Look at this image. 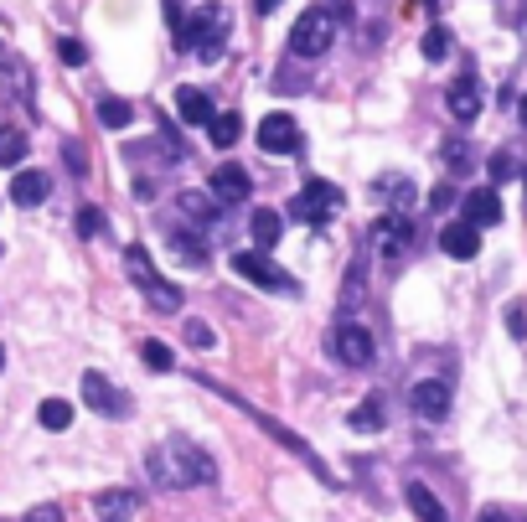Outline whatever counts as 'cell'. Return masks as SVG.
<instances>
[{"mask_svg": "<svg viewBox=\"0 0 527 522\" xmlns=\"http://www.w3.org/2000/svg\"><path fill=\"white\" fill-rule=\"evenodd\" d=\"M300 145V130L290 114H269L259 119V150H269V156H290V150Z\"/></svg>", "mask_w": 527, "mask_h": 522, "instance_id": "obj_10", "label": "cell"}, {"mask_svg": "<svg viewBox=\"0 0 527 522\" xmlns=\"http://www.w3.org/2000/svg\"><path fill=\"white\" fill-rule=\"evenodd\" d=\"M347 424L357 429V435H367V429L378 435V429H383V404H378V398H367V404H357V409H352V419H347Z\"/></svg>", "mask_w": 527, "mask_h": 522, "instance_id": "obj_24", "label": "cell"}, {"mask_svg": "<svg viewBox=\"0 0 527 522\" xmlns=\"http://www.w3.org/2000/svg\"><path fill=\"white\" fill-rule=\"evenodd\" d=\"M522 125H527V94H522Z\"/></svg>", "mask_w": 527, "mask_h": 522, "instance_id": "obj_44", "label": "cell"}, {"mask_svg": "<svg viewBox=\"0 0 527 522\" xmlns=\"http://www.w3.org/2000/svg\"><path fill=\"white\" fill-rule=\"evenodd\" d=\"M207 135H212V145H217V150H233V145H238V135H243V119H238V114H217Z\"/></svg>", "mask_w": 527, "mask_h": 522, "instance_id": "obj_23", "label": "cell"}, {"mask_svg": "<svg viewBox=\"0 0 527 522\" xmlns=\"http://www.w3.org/2000/svg\"><path fill=\"white\" fill-rule=\"evenodd\" d=\"M465 223H476V228L502 223V197H496V187H481V192L465 197Z\"/></svg>", "mask_w": 527, "mask_h": 522, "instance_id": "obj_17", "label": "cell"}, {"mask_svg": "<svg viewBox=\"0 0 527 522\" xmlns=\"http://www.w3.org/2000/svg\"><path fill=\"white\" fill-rule=\"evenodd\" d=\"M217 336H212V326L207 321H186V347H212Z\"/></svg>", "mask_w": 527, "mask_h": 522, "instance_id": "obj_31", "label": "cell"}, {"mask_svg": "<svg viewBox=\"0 0 527 522\" xmlns=\"http://www.w3.org/2000/svg\"><path fill=\"white\" fill-rule=\"evenodd\" d=\"M228 26H233V16H228V6H202L197 11V21H186V37H181V52H197V57H207V63H217L223 57V42H228Z\"/></svg>", "mask_w": 527, "mask_h": 522, "instance_id": "obj_1", "label": "cell"}, {"mask_svg": "<svg viewBox=\"0 0 527 522\" xmlns=\"http://www.w3.org/2000/svg\"><path fill=\"white\" fill-rule=\"evenodd\" d=\"M331 347H336V357L347 362V367H367L372 362V331L357 326V321H347V326L331 336Z\"/></svg>", "mask_w": 527, "mask_h": 522, "instance_id": "obj_9", "label": "cell"}, {"mask_svg": "<svg viewBox=\"0 0 527 522\" xmlns=\"http://www.w3.org/2000/svg\"><path fill=\"white\" fill-rule=\"evenodd\" d=\"M207 187H212V197H217V202L238 207V202H248V192H254V181H248V171H243V166H217Z\"/></svg>", "mask_w": 527, "mask_h": 522, "instance_id": "obj_12", "label": "cell"}, {"mask_svg": "<svg viewBox=\"0 0 527 522\" xmlns=\"http://www.w3.org/2000/svg\"><path fill=\"white\" fill-rule=\"evenodd\" d=\"M166 455H171V466H176V481H181V486H202V481H212V476H217L212 460H207L197 445H186V440H176Z\"/></svg>", "mask_w": 527, "mask_h": 522, "instance_id": "obj_8", "label": "cell"}, {"mask_svg": "<svg viewBox=\"0 0 527 522\" xmlns=\"http://www.w3.org/2000/svg\"><path fill=\"white\" fill-rule=\"evenodd\" d=\"M414 6H424V11H434V6H440V0H409V11H414Z\"/></svg>", "mask_w": 527, "mask_h": 522, "instance_id": "obj_43", "label": "cell"}, {"mask_svg": "<svg viewBox=\"0 0 527 522\" xmlns=\"http://www.w3.org/2000/svg\"><path fill=\"white\" fill-rule=\"evenodd\" d=\"M409 409H414L419 419H445V414H450V383H440V378H424V383H414V393H409Z\"/></svg>", "mask_w": 527, "mask_h": 522, "instance_id": "obj_11", "label": "cell"}, {"mask_svg": "<svg viewBox=\"0 0 527 522\" xmlns=\"http://www.w3.org/2000/svg\"><path fill=\"white\" fill-rule=\"evenodd\" d=\"M481 522H507V512H496V507H486V512H481Z\"/></svg>", "mask_w": 527, "mask_h": 522, "instance_id": "obj_41", "label": "cell"}, {"mask_svg": "<svg viewBox=\"0 0 527 522\" xmlns=\"http://www.w3.org/2000/svg\"><path fill=\"white\" fill-rule=\"evenodd\" d=\"M57 57H62V63H68V68H83V57H88V52H83V42L62 37V42H57Z\"/></svg>", "mask_w": 527, "mask_h": 522, "instance_id": "obj_32", "label": "cell"}, {"mask_svg": "<svg viewBox=\"0 0 527 522\" xmlns=\"http://www.w3.org/2000/svg\"><path fill=\"white\" fill-rule=\"evenodd\" d=\"M279 233H285V218H279L274 207H259L254 212V249H274Z\"/></svg>", "mask_w": 527, "mask_h": 522, "instance_id": "obj_21", "label": "cell"}, {"mask_svg": "<svg viewBox=\"0 0 527 522\" xmlns=\"http://www.w3.org/2000/svg\"><path fill=\"white\" fill-rule=\"evenodd\" d=\"M21 522H62V507L57 502H42V507H26Z\"/></svg>", "mask_w": 527, "mask_h": 522, "instance_id": "obj_33", "label": "cell"}, {"mask_svg": "<svg viewBox=\"0 0 527 522\" xmlns=\"http://www.w3.org/2000/svg\"><path fill=\"white\" fill-rule=\"evenodd\" d=\"M331 11H336V21H347V16H352V6H347V0H331Z\"/></svg>", "mask_w": 527, "mask_h": 522, "instance_id": "obj_40", "label": "cell"}, {"mask_svg": "<svg viewBox=\"0 0 527 522\" xmlns=\"http://www.w3.org/2000/svg\"><path fill=\"white\" fill-rule=\"evenodd\" d=\"M47 192H52V181H47V171H16L11 176V202L16 207H42L47 202Z\"/></svg>", "mask_w": 527, "mask_h": 522, "instance_id": "obj_13", "label": "cell"}, {"mask_svg": "<svg viewBox=\"0 0 527 522\" xmlns=\"http://www.w3.org/2000/svg\"><path fill=\"white\" fill-rule=\"evenodd\" d=\"M341 207H347L341 187H331V181H310V187H300V192H295L290 218H300V223H331Z\"/></svg>", "mask_w": 527, "mask_h": 522, "instance_id": "obj_4", "label": "cell"}, {"mask_svg": "<svg viewBox=\"0 0 527 522\" xmlns=\"http://www.w3.org/2000/svg\"><path fill=\"white\" fill-rule=\"evenodd\" d=\"M124 269L135 274V285L145 290V300L155 305V311H181V290H176V285H166L161 274H155V264H150V254H145V249H124Z\"/></svg>", "mask_w": 527, "mask_h": 522, "instance_id": "obj_3", "label": "cell"}, {"mask_svg": "<svg viewBox=\"0 0 527 522\" xmlns=\"http://www.w3.org/2000/svg\"><path fill=\"white\" fill-rule=\"evenodd\" d=\"M372 249L383 254V264H398L403 254L414 249V223L403 218L398 207H393V212H383V218L372 223Z\"/></svg>", "mask_w": 527, "mask_h": 522, "instance_id": "obj_6", "label": "cell"}, {"mask_svg": "<svg viewBox=\"0 0 527 522\" xmlns=\"http://www.w3.org/2000/svg\"><path fill=\"white\" fill-rule=\"evenodd\" d=\"M424 57H429V63L450 57V32H445V26H429V32H424Z\"/></svg>", "mask_w": 527, "mask_h": 522, "instance_id": "obj_28", "label": "cell"}, {"mask_svg": "<svg viewBox=\"0 0 527 522\" xmlns=\"http://www.w3.org/2000/svg\"><path fill=\"white\" fill-rule=\"evenodd\" d=\"M336 37V21L331 11H300V21L290 26V52L295 57H321Z\"/></svg>", "mask_w": 527, "mask_h": 522, "instance_id": "obj_5", "label": "cell"}, {"mask_svg": "<svg viewBox=\"0 0 527 522\" xmlns=\"http://www.w3.org/2000/svg\"><path fill=\"white\" fill-rule=\"evenodd\" d=\"M254 6H259V16H269V11L279 6V0H254Z\"/></svg>", "mask_w": 527, "mask_h": 522, "instance_id": "obj_42", "label": "cell"}, {"mask_svg": "<svg viewBox=\"0 0 527 522\" xmlns=\"http://www.w3.org/2000/svg\"><path fill=\"white\" fill-rule=\"evenodd\" d=\"M99 228H104V218H99L93 207H83V212H78V233H83V238H93Z\"/></svg>", "mask_w": 527, "mask_h": 522, "instance_id": "obj_37", "label": "cell"}, {"mask_svg": "<svg viewBox=\"0 0 527 522\" xmlns=\"http://www.w3.org/2000/svg\"><path fill=\"white\" fill-rule=\"evenodd\" d=\"M0 83H6L11 94H16V99H21V104L31 109V68L21 63L16 52H6V57H0Z\"/></svg>", "mask_w": 527, "mask_h": 522, "instance_id": "obj_20", "label": "cell"}, {"mask_svg": "<svg viewBox=\"0 0 527 522\" xmlns=\"http://www.w3.org/2000/svg\"><path fill=\"white\" fill-rule=\"evenodd\" d=\"M21 156H26V135L6 125V130H0V166H16Z\"/></svg>", "mask_w": 527, "mask_h": 522, "instance_id": "obj_25", "label": "cell"}, {"mask_svg": "<svg viewBox=\"0 0 527 522\" xmlns=\"http://www.w3.org/2000/svg\"><path fill=\"white\" fill-rule=\"evenodd\" d=\"M181 212H186L192 223H207V218H212V207H207L202 192H181Z\"/></svg>", "mask_w": 527, "mask_h": 522, "instance_id": "obj_30", "label": "cell"}, {"mask_svg": "<svg viewBox=\"0 0 527 522\" xmlns=\"http://www.w3.org/2000/svg\"><path fill=\"white\" fill-rule=\"evenodd\" d=\"M140 357H145V367H155V373H171V362H176V352L166 342H145Z\"/></svg>", "mask_w": 527, "mask_h": 522, "instance_id": "obj_27", "label": "cell"}, {"mask_svg": "<svg viewBox=\"0 0 527 522\" xmlns=\"http://www.w3.org/2000/svg\"><path fill=\"white\" fill-rule=\"evenodd\" d=\"M99 125L124 130V125H130V104H124V99H104V104H99Z\"/></svg>", "mask_w": 527, "mask_h": 522, "instance_id": "obj_26", "label": "cell"}, {"mask_svg": "<svg viewBox=\"0 0 527 522\" xmlns=\"http://www.w3.org/2000/svg\"><path fill=\"white\" fill-rule=\"evenodd\" d=\"M166 26L176 32V47H181V37H186V16H181V6H176V0H166Z\"/></svg>", "mask_w": 527, "mask_h": 522, "instance_id": "obj_35", "label": "cell"}, {"mask_svg": "<svg viewBox=\"0 0 527 522\" xmlns=\"http://www.w3.org/2000/svg\"><path fill=\"white\" fill-rule=\"evenodd\" d=\"M357 295H362V264H352V274H347V290H341V305H357Z\"/></svg>", "mask_w": 527, "mask_h": 522, "instance_id": "obj_34", "label": "cell"}, {"mask_svg": "<svg viewBox=\"0 0 527 522\" xmlns=\"http://www.w3.org/2000/svg\"><path fill=\"white\" fill-rule=\"evenodd\" d=\"M37 419H42V429H52V435H62V429L73 424V404H62V398H42Z\"/></svg>", "mask_w": 527, "mask_h": 522, "instance_id": "obj_22", "label": "cell"}, {"mask_svg": "<svg viewBox=\"0 0 527 522\" xmlns=\"http://www.w3.org/2000/svg\"><path fill=\"white\" fill-rule=\"evenodd\" d=\"M440 249H445L450 259H476V254H481V228L465 223V218L450 223V228L440 233Z\"/></svg>", "mask_w": 527, "mask_h": 522, "instance_id": "obj_14", "label": "cell"}, {"mask_svg": "<svg viewBox=\"0 0 527 522\" xmlns=\"http://www.w3.org/2000/svg\"><path fill=\"white\" fill-rule=\"evenodd\" d=\"M403 497H409V512H414L419 522H450L445 502H440V497H434V491H429V486L409 481V491H403Z\"/></svg>", "mask_w": 527, "mask_h": 522, "instance_id": "obj_19", "label": "cell"}, {"mask_svg": "<svg viewBox=\"0 0 527 522\" xmlns=\"http://www.w3.org/2000/svg\"><path fill=\"white\" fill-rule=\"evenodd\" d=\"M445 104H450V114L460 119V125H471V119L481 114V88H476V78H455L450 94H445Z\"/></svg>", "mask_w": 527, "mask_h": 522, "instance_id": "obj_16", "label": "cell"}, {"mask_svg": "<svg viewBox=\"0 0 527 522\" xmlns=\"http://www.w3.org/2000/svg\"><path fill=\"white\" fill-rule=\"evenodd\" d=\"M176 109H181L186 125H197V130H207L212 119H217V109H212V99L202 94V88H181V94H176Z\"/></svg>", "mask_w": 527, "mask_h": 522, "instance_id": "obj_18", "label": "cell"}, {"mask_svg": "<svg viewBox=\"0 0 527 522\" xmlns=\"http://www.w3.org/2000/svg\"><path fill=\"white\" fill-rule=\"evenodd\" d=\"M135 491H124V486H109V491H99L93 497V512H99V522H130L135 517Z\"/></svg>", "mask_w": 527, "mask_h": 522, "instance_id": "obj_15", "label": "cell"}, {"mask_svg": "<svg viewBox=\"0 0 527 522\" xmlns=\"http://www.w3.org/2000/svg\"><path fill=\"white\" fill-rule=\"evenodd\" d=\"M0 367H6V352H0Z\"/></svg>", "mask_w": 527, "mask_h": 522, "instance_id": "obj_45", "label": "cell"}, {"mask_svg": "<svg viewBox=\"0 0 527 522\" xmlns=\"http://www.w3.org/2000/svg\"><path fill=\"white\" fill-rule=\"evenodd\" d=\"M233 274H243L248 285H259V290H269V295H295V290H300V285H295V274H290V269H279L264 249L233 254Z\"/></svg>", "mask_w": 527, "mask_h": 522, "instance_id": "obj_2", "label": "cell"}, {"mask_svg": "<svg viewBox=\"0 0 527 522\" xmlns=\"http://www.w3.org/2000/svg\"><path fill=\"white\" fill-rule=\"evenodd\" d=\"M507 326H512V336H517V342L527 336V316H522V311H507Z\"/></svg>", "mask_w": 527, "mask_h": 522, "instance_id": "obj_38", "label": "cell"}, {"mask_svg": "<svg viewBox=\"0 0 527 522\" xmlns=\"http://www.w3.org/2000/svg\"><path fill=\"white\" fill-rule=\"evenodd\" d=\"M450 197H455L450 187H434V192H429V202H434V207H450Z\"/></svg>", "mask_w": 527, "mask_h": 522, "instance_id": "obj_39", "label": "cell"}, {"mask_svg": "<svg viewBox=\"0 0 527 522\" xmlns=\"http://www.w3.org/2000/svg\"><path fill=\"white\" fill-rule=\"evenodd\" d=\"M83 404L104 419H130V393L114 388L104 373H83Z\"/></svg>", "mask_w": 527, "mask_h": 522, "instance_id": "obj_7", "label": "cell"}, {"mask_svg": "<svg viewBox=\"0 0 527 522\" xmlns=\"http://www.w3.org/2000/svg\"><path fill=\"white\" fill-rule=\"evenodd\" d=\"M486 171H491V181H507V176H512V156H507V150H496Z\"/></svg>", "mask_w": 527, "mask_h": 522, "instance_id": "obj_36", "label": "cell"}, {"mask_svg": "<svg viewBox=\"0 0 527 522\" xmlns=\"http://www.w3.org/2000/svg\"><path fill=\"white\" fill-rule=\"evenodd\" d=\"M171 243H176V254H181L186 264H202V259H207V254H202V238H192V233H181V228L171 233Z\"/></svg>", "mask_w": 527, "mask_h": 522, "instance_id": "obj_29", "label": "cell"}, {"mask_svg": "<svg viewBox=\"0 0 527 522\" xmlns=\"http://www.w3.org/2000/svg\"><path fill=\"white\" fill-rule=\"evenodd\" d=\"M522 181H527V176H522Z\"/></svg>", "mask_w": 527, "mask_h": 522, "instance_id": "obj_46", "label": "cell"}]
</instances>
